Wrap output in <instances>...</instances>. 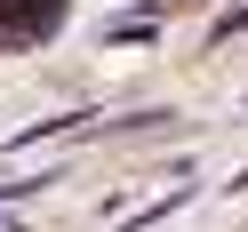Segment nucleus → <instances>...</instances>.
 I'll use <instances>...</instances> for the list:
<instances>
[{
    "label": "nucleus",
    "mask_w": 248,
    "mask_h": 232,
    "mask_svg": "<svg viewBox=\"0 0 248 232\" xmlns=\"http://www.w3.org/2000/svg\"><path fill=\"white\" fill-rule=\"evenodd\" d=\"M0 24H8V32H24V40H40V32H56V24H64V0H8V8H0Z\"/></svg>",
    "instance_id": "f257e3e1"
}]
</instances>
